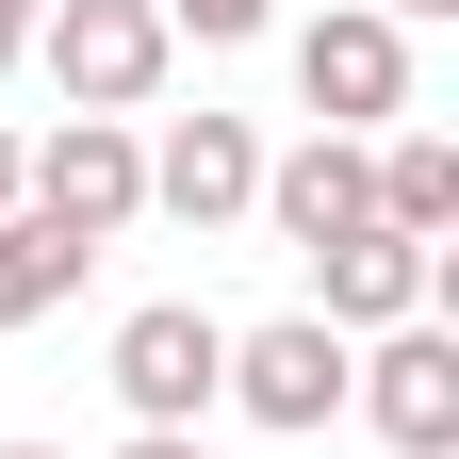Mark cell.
Listing matches in <instances>:
<instances>
[{
    "label": "cell",
    "instance_id": "6da1fadb",
    "mask_svg": "<svg viewBox=\"0 0 459 459\" xmlns=\"http://www.w3.org/2000/svg\"><path fill=\"white\" fill-rule=\"evenodd\" d=\"M17 213H33V230H66V247L99 263L115 230L148 213V132H115V115H66V132H33V148H17Z\"/></svg>",
    "mask_w": 459,
    "mask_h": 459
},
{
    "label": "cell",
    "instance_id": "7a4b0ae2",
    "mask_svg": "<svg viewBox=\"0 0 459 459\" xmlns=\"http://www.w3.org/2000/svg\"><path fill=\"white\" fill-rule=\"evenodd\" d=\"M33 49H49V82H66V115H115V132H148V115H164V66H181L148 0H49Z\"/></svg>",
    "mask_w": 459,
    "mask_h": 459
},
{
    "label": "cell",
    "instance_id": "3957f363",
    "mask_svg": "<svg viewBox=\"0 0 459 459\" xmlns=\"http://www.w3.org/2000/svg\"><path fill=\"white\" fill-rule=\"evenodd\" d=\"M296 99H312V132H394L411 115V33L377 17V0H328V17H296Z\"/></svg>",
    "mask_w": 459,
    "mask_h": 459
},
{
    "label": "cell",
    "instance_id": "277c9868",
    "mask_svg": "<svg viewBox=\"0 0 459 459\" xmlns=\"http://www.w3.org/2000/svg\"><path fill=\"white\" fill-rule=\"evenodd\" d=\"M213 394H230V312H197V296L115 312V411L132 427H213Z\"/></svg>",
    "mask_w": 459,
    "mask_h": 459
},
{
    "label": "cell",
    "instance_id": "5b68a950",
    "mask_svg": "<svg viewBox=\"0 0 459 459\" xmlns=\"http://www.w3.org/2000/svg\"><path fill=\"white\" fill-rule=\"evenodd\" d=\"M344 411H361L394 459H459V328H443V312L377 328L361 361H344Z\"/></svg>",
    "mask_w": 459,
    "mask_h": 459
},
{
    "label": "cell",
    "instance_id": "8992f818",
    "mask_svg": "<svg viewBox=\"0 0 459 459\" xmlns=\"http://www.w3.org/2000/svg\"><path fill=\"white\" fill-rule=\"evenodd\" d=\"M344 361H361V344H328L312 312H263V328H230V394L213 411H247L279 443H328L344 427Z\"/></svg>",
    "mask_w": 459,
    "mask_h": 459
},
{
    "label": "cell",
    "instance_id": "52a82bcc",
    "mask_svg": "<svg viewBox=\"0 0 459 459\" xmlns=\"http://www.w3.org/2000/svg\"><path fill=\"white\" fill-rule=\"evenodd\" d=\"M279 247H344V230H377V164H361V132H296V148H263V197H247Z\"/></svg>",
    "mask_w": 459,
    "mask_h": 459
},
{
    "label": "cell",
    "instance_id": "ba28073f",
    "mask_svg": "<svg viewBox=\"0 0 459 459\" xmlns=\"http://www.w3.org/2000/svg\"><path fill=\"white\" fill-rule=\"evenodd\" d=\"M263 197V132H247V115H164V132H148V213H181V230H230V213H247Z\"/></svg>",
    "mask_w": 459,
    "mask_h": 459
},
{
    "label": "cell",
    "instance_id": "9c48e42d",
    "mask_svg": "<svg viewBox=\"0 0 459 459\" xmlns=\"http://www.w3.org/2000/svg\"><path fill=\"white\" fill-rule=\"evenodd\" d=\"M411 312H443V263H427V247H394V230L312 247V328H328V344H377V328H411Z\"/></svg>",
    "mask_w": 459,
    "mask_h": 459
},
{
    "label": "cell",
    "instance_id": "30bf717a",
    "mask_svg": "<svg viewBox=\"0 0 459 459\" xmlns=\"http://www.w3.org/2000/svg\"><path fill=\"white\" fill-rule=\"evenodd\" d=\"M361 164H377V230L443 263V230H459V132H427V115H394V132H377Z\"/></svg>",
    "mask_w": 459,
    "mask_h": 459
},
{
    "label": "cell",
    "instance_id": "8fae6325",
    "mask_svg": "<svg viewBox=\"0 0 459 459\" xmlns=\"http://www.w3.org/2000/svg\"><path fill=\"white\" fill-rule=\"evenodd\" d=\"M66 296H82V247H66V230H33V213H0V344L49 328Z\"/></svg>",
    "mask_w": 459,
    "mask_h": 459
},
{
    "label": "cell",
    "instance_id": "7c38bea8",
    "mask_svg": "<svg viewBox=\"0 0 459 459\" xmlns=\"http://www.w3.org/2000/svg\"><path fill=\"white\" fill-rule=\"evenodd\" d=\"M148 17H164V49H263L279 0H148Z\"/></svg>",
    "mask_w": 459,
    "mask_h": 459
},
{
    "label": "cell",
    "instance_id": "4fadbf2b",
    "mask_svg": "<svg viewBox=\"0 0 459 459\" xmlns=\"http://www.w3.org/2000/svg\"><path fill=\"white\" fill-rule=\"evenodd\" d=\"M115 459H230V443H213V427H132Z\"/></svg>",
    "mask_w": 459,
    "mask_h": 459
},
{
    "label": "cell",
    "instance_id": "5bb4252c",
    "mask_svg": "<svg viewBox=\"0 0 459 459\" xmlns=\"http://www.w3.org/2000/svg\"><path fill=\"white\" fill-rule=\"evenodd\" d=\"M377 17H394V33H427V17H459V0H377Z\"/></svg>",
    "mask_w": 459,
    "mask_h": 459
},
{
    "label": "cell",
    "instance_id": "9a60e30c",
    "mask_svg": "<svg viewBox=\"0 0 459 459\" xmlns=\"http://www.w3.org/2000/svg\"><path fill=\"white\" fill-rule=\"evenodd\" d=\"M0 213H17V132H0Z\"/></svg>",
    "mask_w": 459,
    "mask_h": 459
},
{
    "label": "cell",
    "instance_id": "2e32d148",
    "mask_svg": "<svg viewBox=\"0 0 459 459\" xmlns=\"http://www.w3.org/2000/svg\"><path fill=\"white\" fill-rule=\"evenodd\" d=\"M0 459H82V443H0Z\"/></svg>",
    "mask_w": 459,
    "mask_h": 459
},
{
    "label": "cell",
    "instance_id": "e0dca14e",
    "mask_svg": "<svg viewBox=\"0 0 459 459\" xmlns=\"http://www.w3.org/2000/svg\"><path fill=\"white\" fill-rule=\"evenodd\" d=\"M17 49H33V33H17V17H0V66H17Z\"/></svg>",
    "mask_w": 459,
    "mask_h": 459
},
{
    "label": "cell",
    "instance_id": "ac0fdd59",
    "mask_svg": "<svg viewBox=\"0 0 459 459\" xmlns=\"http://www.w3.org/2000/svg\"><path fill=\"white\" fill-rule=\"evenodd\" d=\"M0 17H17V33H33V17H49V0H0Z\"/></svg>",
    "mask_w": 459,
    "mask_h": 459
}]
</instances>
